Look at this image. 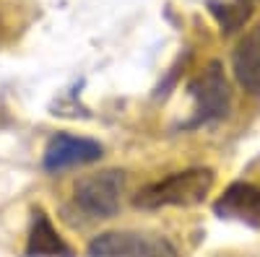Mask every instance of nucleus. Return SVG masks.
<instances>
[{"instance_id": "nucleus-6", "label": "nucleus", "mask_w": 260, "mask_h": 257, "mask_svg": "<svg viewBox=\"0 0 260 257\" xmlns=\"http://www.w3.org/2000/svg\"><path fill=\"white\" fill-rule=\"evenodd\" d=\"M216 216L234 218L247 226H260V187L252 182H232L213 203Z\"/></svg>"}, {"instance_id": "nucleus-2", "label": "nucleus", "mask_w": 260, "mask_h": 257, "mask_svg": "<svg viewBox=\"0 0 260 257\" xmlns=\"http://www.w3.org/2000/svg\"><path fill=\"white\" fill-rule=\"evenodd\" d=\"M127 174L122 169H102L73 185V203L91 218H112L120 210Z\"/></svg>"}, {"instance_id": "nucleus-3", "label": "nucleus", "mask_w": 260, "mask_h": 257, "mask_svg": "<svg viewBox=\"0 0 260 257\" xmlns=\"http://www.w3.org/2000/svg\"><path fill=\"white\" fill-rule=\"evenodd\" d=\"M187 91L195 101V117L185 127L219 122L232 109V89H229V81L224 76V68H221L219 60L208 62V65L190 81Z\"/></svg>"}, {"instance_id": "nucleus-1", "label": "nucleus", "mask_w": 260, "mask_h": 257, "mask_svg": "<svg viewBox=\"0 0 260 257\" xmlns=\"http://www.w3.org/2000/svg\"><path fill=\"white\" fill-rule=\"evenodd\" d=\"M213 169L208 166H192L175 171L159 182H151L141 187L133 195V205L143 210H159V208H190L206 200L213 190Z\"/></svg>"}, {"instance_id": "nucleus-4", "label": "nucleus", "mask_w": 260, "mask_h": 257, "mask_svg": "<svg viewBox=\"0 0 260 257\" xmlns=\"http://www.w3.org/2000/svg\"><path fill=\"white\" fill-rule=\"evenodd\" d=\"M89 257H180L177 247L161 234L104 231L86 247Z\"/></svg>"}, {"instance_id": "nucleus-7", "label": "nucleus", "mask_w": 260, "mask_h": 257, "mask_svg": "<svg viewBox=\"0 0 260 257\" xmlns=\"http://www.w3.org/2000/svg\"><path fill=\"white\" fill-rule=\"evenodd\" d=\"M234 78L250 96H260V24H255L234 47Z\"/></svg>"}, {"instance_id": "nucleus-5", "label": "nucleus", "mask_w": 260, "mask_h": 257, "mask_svg": "<svg viewBox=\"0 0 260 257\" xmlns=\"http://www.w3.org/2000/svg\"><path fill=\"white\" fill-rule=\"evenodd\" d=\"M102 156H104V148H102L99 140L73 135V133H57L45 148L42 166L47 171H65V169H73V166L94 164Z\"/></svg>"}, {"instance_id": "nucleus-9", "label": "nucleus", "mask_w": 260, "mask_h": 257, "mask_svg": "<svg viewBox=\"0 0 260 257\" xmlns=\"http://www.w3.org/2000/svg\"><path fill=\"white\" fill-rule=\"evenodd\" d=\"M211 16L219 21V26L224 34H234L237 29L245 26V21L252 16L255 11V0H232V3H219V0H211L208 3Z\"/></svg>"}, {"instance_id": "nucleus-8", "label": "nucleus", "mask_w": 260, "mask_h": 257, "mask_svg": "<svg viewBox=\"0 0 260 257\" xmlns=\"http://www.w3.org/2000/svg\"><path fill=\"white\" fill-rule=\"evenodd\" d=\"M26 257H73V249L68 247L57 229L52 226L45 210H34L29 239H26Z\"/></svg>"}]
</instances>
